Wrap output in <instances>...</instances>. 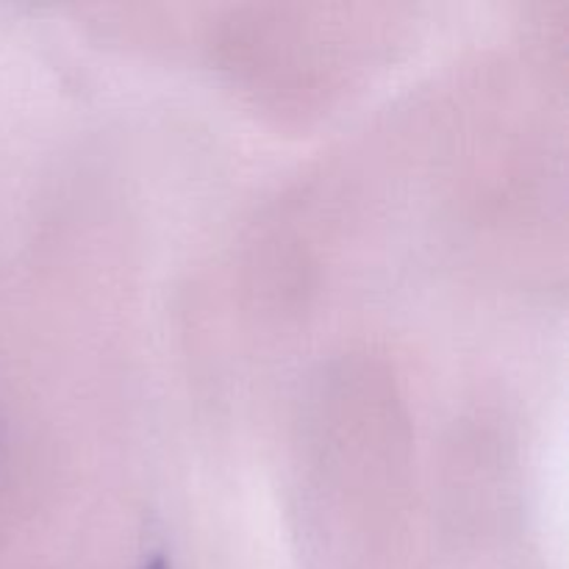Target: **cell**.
<instances>
[{"label":"cell","instance_id":"1","mask_svg":"<svg viewBox=\"0 0 569 569\" xmlns=\"http://www.w3.org/2000/svg\"><path fill=\"white\" fill-rule=\"evenodd\" d=\"M142 569H172L164 553H150V559L144 561Z\"/></svg>","mask_w":569,"mask_h":569}]
</instances>
